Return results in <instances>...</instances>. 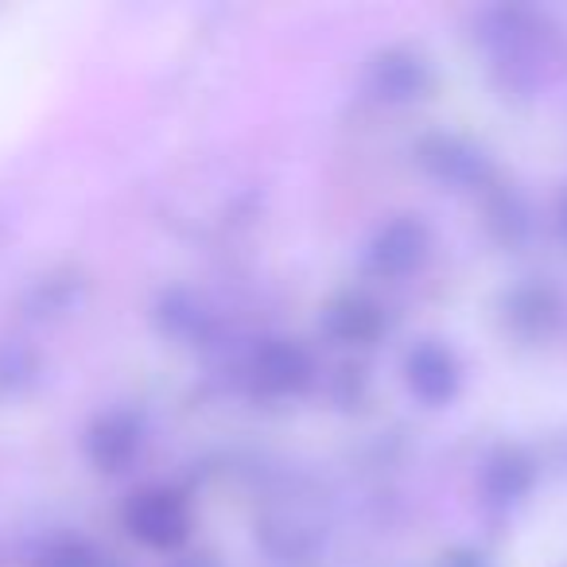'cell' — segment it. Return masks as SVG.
Instances as JSON below:
<instances>
[{
  "label": "cell",
  "mask_w": 567,
  "mask_h": 567,
  "mask_svg": "<svg viewBox=\"0 0 567 567\" xmlns=\"http://www.w3.org/2000/svg\"><path fill=\"white\" fill-rule=\"evenodd\" d=\"M125 525L148 548H179L190 533V513L175 489L152 486L133 494V502L125 505Z\"/></svg>",
  "instance_id": "6da1fadb"
},
{
  "label": "cell",
  "mask_w": 567,
  "mask_h": 567,
  "mask_svg": "<svg viewBox=\"0 0 567 567\" xmlns=\"http://www.w3.org/2000/svg\"><path fill=\"white\" fill-rule=\"evenodd\" d=\"M427 245H432L427 226L420 218H409V214H404V218L385 221V226L373 234L370 249H365V265H370V272L389 276V280H401V276L416 272V268L424 265Z\"/></svg>",
  "instance_id": "7a4b0ae2"
},
{
  "label": "cell",
  "mask_w": 567,
  "mask_h": 567,
  "mask_svg": "<svg viewBox=\"0 0 567 567\" xmlns=\"http://www.w3.org/2000/svg\"><path fill=\"white\" fill-rule=\"evenodd\" d=\"M404 381H409V393L416 401H424L427 409H443L458 396L463 370H458V358L451 354V347L427 339L404 358Z\"/></svg>",
  "instance_id": "3957f363"
},
{
  "label": "cell",
  "mask_w": 567,
  "mask_h": 567,
  "mask_svg": "<svg viewBox=\"0 0 567 567\" xmlns=\"http://www.w3.org/2000/svg\"><path fill=\"white\" fill-rule=\"evenodd\" d=\"M420 164L440 183L458 190L489 187V179H494L489 156L482 148H474V144H466L463 136H427L420 144Z\"/></svg>",
  "instance_id": "277c9868"
},
{
  "label": "cell",
  "mask_w": 567,
  "mask_h": 567,
  "mask_svg": "<svg viewBox=\"0 0 567 567\" xmlns=\"http://www.w3.org/2000/svg\"><path fill=\"white\" fill-rule=\"evenodd\" d=\"M370 90L389 105H409L432 90V66L424 55L409 48H389L381 55H373L370 74H365Z\"/></svg>",
  "instance_id": "5b68a950"
},
{
  "label": "cell",
  "mask_w": 567,
  "mask_h": 567,
  "mask_svg": "<svg viewBox=\"0 0 567 567\" xmlns=\"http://www.w3.org/2000/svg\"><path fill=\"white\" fill-rule=\"evenodd\" d=\"M559 292L551 284L544 280H525L517 288H509L502 300V319L517 339L525 342H536V339H548L559 323Z\"/></svg>",
  "instance_id": "8992f818"
},
{
  "label": "cell",
  "mask_w": 567,
  "mask_h": 567,
  "mask_svg": "<svg viewBox=\"0 0 567 567\" xmlns=\"http://www.w3.org/2000/svg\"><path fill=\"white\" fill-rule=\"evenodd\" d=\"M311 373H316V365H311V354L300 342L268 339L265 347H257V354H252V381H257V389L268 396L303 393Z\"/></svg>",
  "instance_id": "52a82bcc"
},
{
  "label": "cell",
  "mask_w": 567,
  "mask_h": 567,
  "mask_svg": "<svg viewBox=\"0 0 567 567\" xmlns=\"http://www.w3.org/2000/svg\"><path fill=\"white\" fill-rule=\"evenodd\" d=\"M323 331L342 347H370L385 331V311L381 303H373L370 296H339L327 303L323 311Z\"/></svg>",
  "instance_id": "ba28073f"
},
{
  "label": "cell",
  "mask_w": 567,
  "mask_h": 567,
  "mask_svg": "<svg viewBox=\"0 0 567 567\" xmlns=\"http://www.w3.org/2000/svg\"><path fill=\"white\" fill-rule=\"evenodd\" d=\"M536 482V466L525 451L517 447H502L482 463V474H478V486L486 494L489 505H517L528 497Z\"/></svg>",
  "instance_id": "9c48e42d"
},
{
  "label": "cell",
  "mask_w": 567,
  "mask_h": 567,
  "mask_svg": "<svg viewBox=\"0 0 567 567\" xmlns=\"http://www.w3.org/2000/svg\"><path fill=\"white\" fill-rule=\"evenodd\" d=\"M141 440H144L141 420H136L133 412H110V416H102L94 424V432H90V440H86V451L102 471H121V466H128L136 458Z\"/></svg>",
  "instance_id": "30bf717a"
},
{
  "label": "cell",
  "mask_w": 567,
  "mask_h": 567,
  "mask_svg": "<svg viewBox=\"0 0 567 567\" xmlns=\"http://www.w3.org/2000/svg\"><path fill=\"white\" fill-rule=\"evenodd\" d=\"M482 40L513 55V51L536 48V43L548 40V28H544V17H536L533 9H494L482 20Z\"/></svg>",
  "instance_id": "8fae6325"
},
{
  "label": "cell",
  "mask_w": 567,
  "mask_h": 567,
  "mask_svg": "<svg viewBox=\"0 0 567 567\" xmlns=\"http://www.w3.org/2000/svg\"><path fill=\"white\" fill-rule=\"evenodd\" d=\"M489 226L505 245H517L528 237V210L517 195H502L497 203H489Z\"/></svg>",
  "instance_id": "7c38bea8"
},
{
  "label": "cell",
  "mask_w": 567,
  "mask_h": 567,
  "mask_svg": "<svg viewBox=\"0 0 567 567\" xmlns=\"http://www.w3.org/2000/svg\"><path fill=\"white\" fill-rule=\"evenodd\" d=\"M35 567H94V548L79 536H55L51 544H43Z\"/></svg>",
  "instance_id": "4fadbf2b"
},
{
  "label": "cell",
  "mask_w": 567,
  "mask_h": 567,
  "mask_svg": "<svg viewBox=\"0 0 567 567\" xmlns=\"http://www.w3.org/2000/svg\"><path fill=\"white\" fill-rule=\"evenodd\" d=\"M556 229H559V241L567 245V190H564V198H559V206H556Z\"/></svg>",
  "instance_id": "5bb4252c"
},
{
  "label": "cell",
  "mask_w": 567,
  "mask_h": 567,
  "mask_svg": "<svg viewBox=\"0 0 567 567\" xmlns=\"http://www.w3.org/2000/svg\"><path fill=\"white\" fill-rule=\"evenodd\" d=\"M187 567H218V564H210V559H206V556H198V559H190Z\"/></svg>",
  "instance_id": "9a60e30c"
}]
</instances>
